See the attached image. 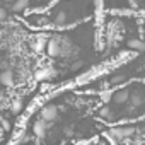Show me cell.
Wrapping results in <instances>:
<instances>
[{"label": "cell", "mask_w": 145, "mask_h": 145, "mask_svg": "<svg viewBox=\"0 0 145 145\" xmlns=\"http://www.w3.org/2000/svg\"><path fill=\"white\" fill-rule=\"evenodd\" d=\"M103 94H80L61 89L34 103L10 145H82L104 133L94 118Z\"/></svg>", "instance_id": "cell-1"}, {"label": "cell", "mask_w": 145, "mask_h": 145, "mask_svg": "<svg viewBox=\"0 0 145 145\" xmlns=\"http://www.w3.org/2000/svg\"><path fill=\"white\" fill-rule=\"evenodd\" d=\"M145 86L143 80H133L108 94H103V103L94 109V118L104 126L126 125L143 120Z\"/></svg>", "instance_id": "cell-2"}]
</instances>
